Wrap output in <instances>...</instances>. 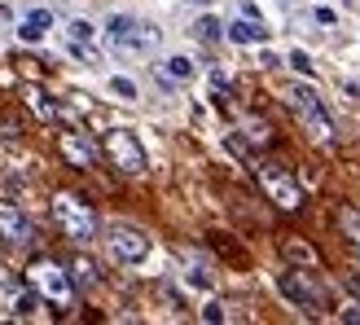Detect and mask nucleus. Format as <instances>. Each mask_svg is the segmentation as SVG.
<instances>
[{
  "label": "nucleus",
  "mask_w": 360,
  "mask_h": 325,
  "mask_svg": "<svg viewBox=\"0 0 360 325\" xmlns=\"http://www.w3.org/2000/svg\"><path fill=\"white\" fill-rule=\"evenodd\" d=\"M27 286L35 295H40L44 303H53L58 312H70L75 308V277L66 273V268L58 264V260H31V268H27Z\"/></svg>",
  "instance_id": "obj_1"
},
{
  "label": "nucleus",
  "mask_w": 360,
  "mask_h": 325,
  "mask_svg": "<svg viewBox=\"0 0 360 325\" xmlns=\"http://www.w3.org/2000/svg\"><path fill=\"white\" fill-rule=\"evenodd\" d=\"M105 40H110L115 53H132V58H146V53L158 49V27L150 23H141V18L132 13H115V18H105Z\"/></svg>",
  "instance_id": "obj_2"
},
{
  "label": "nucleus",
  "mask_w": 360,
  "mask_h": 325,
  "mask_svg": "<svg viewBox=\"0 0 360 325\" xmlns=\"http://www.w3.org/2000/svg\"><path fill=\"white\" fill-rule=\"evenodd\" d=\"M285 101H290L295 119L303 123V132H308L316 146H330V141H334V123H330L326 106H321V97L312 93V88L308 84H290V88H285Z\"/></svg>",
  "instance_id": "obj_3"
},
{
  "label": "nucleus",
  "mask_w": 360,
  "mask_h": 325,
  "mask_svg": "<svg viewBox=\"0 0 360 325\" xmlns=\"http://www.w3.org/2000/svg\"><path fill=\"white\" fill-rule=\"evenodd\" d=\"M53 220L70 242H93L97 238V211L79 193H58L53 198Z\"/></svg>",
  "instance_id": "obj_4"
},
{
  "label": "nucleus",
  "mask_w": 360,
  "mask_h": 325,
  "mask_svg": "<svg viewBox=\"0 0 360 325\" xmlns=\"http://www.w3.org/2000/svg\"><path fill=\"white\" fill-rule=\"evenodd\" d=\"M255 176H259V189L273 198L281 211H299L303 207V189H299V180L285 172V167H277V162H259Z\"/></svg>",
  "instance_id": "obj_5"
},
{
  "label": "nucleus",
  "mask_w": 360,
  "mask_h": 325,
  "mask_svg": "<svg viewBox=\"0 0 360 325\" xmlns=\"http://www.w3.org/2000/svg\"><path fill=\"white\" fill-rule=\"evenodd\" d=\"M101 154L110 158L119 172H128V176H141V172H146V150H141V141H136L128 128H110V132H105Z\"/></svg>",
  "instance_id": "obj_6"
},
{
  "label": "nucleus",
  "mask_w": 360,
  "mask_h": 325,
  "mask_svg": "<svg viewBox=\"0 0 360 325\" xmlns=\"http://www.w3.org/2000/svg\"><path fill=\"white\" fill-rule=\"evenodd\" d=\"M105 250H110L115 264H146L150 255V238L132 224H110L105 229Z\"/></svg>",
  "instance_id": "obj_7"
},
{
  "label": "nucleus",
  "mask_w": 360,
  "mask_h": 325,
  "mask_svg": "<svg viewBox=\"0 0 360 325\" xmlns=\"http://www.w3.org/2000/svg\"><path fill=\"white\" fill-rule=\"evenodd\" d=\"M0 242L13 246V250L35 246V224L27 220V211L18 203H0Z\"/></svg>",
  "instance_id": "obj_8"
},
{
  "label": "nucleus",
  "mask_w": 360,
  "mask_h": 325,
  "mask_svg": "<svg viewBox=\"0 0 360 325\" xmlns=\"http://www.w3.org/2000/svg\"><path fill=\"white\" fill-rule=\"evenodd\" d=\"M58 150H62V158L70 162V167H79V172H88L97 162V146H93V136H84V132H75V128H66V132H58Z\"/></svg>",
  "instance_id": "obj_9"
},
{
  "label": "nucleus",
  "mask_w": 360,
  "mask_h": 325,
  "mask_svg": "<svg viewBox=\"0 0 360 325\" xmlns=\"http://www.w3.org/2000/svg\"><path fill=\"white\" fill-rule=\"evenodd\" d=\"M277 291L295 303V308H321V291L303 277V273H281L277 277Z\"/></svg>",
  "instance_id": "obj_10"
},
{
  "label": "nucleus",
  "mask_w": 360,
  "mask_h": 325,
  "mask_svg": "<svg viewBox=\"0 0 360 325\" xmlns=\"http://www.w3.org/2000/svg\"><path fill=\"white\" fill-rule=\"evenodd\" d=\"M224 35H229L233 44H264V40H268V27L259 23V18H246V13H242L238 23L224 27Z\"/></svg>",
  "instance_id": "obj_11"
},
{
  "label": "nucleus",
  "mask_w": 360,
  "mask_h": 325,
  "mask_svg": "<svg viewBox=\"0 0 360 325\" xmlns=\"http://www.w3.org/2000/svg\"><path fill=\"white\" fill-rule=\"evenodd\" d=\"M49 27H53V13L49 9H35V13H27L22 23H18V40H22V44H40L44 35H49Z\"/></svg>",
  "instance_id": "obj_12"
},
{
  "label": "nucleus",
  "mask_w": 360,
  "mask_h": 325,
  "mask_svg": "<svg viewBox=\"0 0 360 325\" xmlns=\"http://www.w3.org/2000/svg\"><path fill=\"white\" fill-rule=\"evenodd\" d=\"M22 97H27V106H31V110H35V115H40L44 123H53V119H58V115H62V110H58V101H53V97L44 93V88H35V84L27 88V93H22Z\"/></svg>",
  "instance_id": "obj_13"
},
{
  "label": "nucleus",
  "mask_w": 360,
  "mask_h": 325,
  "mask_svg": "<svg viewBox=\"0 0 360 325\" xmlns=\"http://www.w3.org/2000/svg\"><path fill=\"white\" fill-rule=\"evenodd\" d=\"M193 58H185V53H172V58H163V66H158V75L167 79H193Z\"/></svg>",
  "instance_id": "obj_14"
},
{
  "label": "nucleus",
  "mask_w": 360,
  "mask_h": 325,
  "mask_svg": "<svg viewBox=\"0 0 360 325\" xmlns=\"http://www.w3.org/2000/svg\"><path fill=\"white\" fill-rule=\"evenodd\" d=\"M193 35H198L202 44H220V40H229V35H224V23H220V18H211V13H202V18L193 23Z\"/></svg>",
  "instance_id": "obj_15"
},
{
  "label": "nucleus",
  "mask_w": 360,
  "mask_h": 325,
  "mask_svg": "<svg viewBox=\"0 0 360 325\" xmlns=\"http://www.w3.org/2000/svg\"><path fill=\"white\" fill-rule=\"evenodd\" d=\"M70 277H75V286H97V264L75 255V260H70Z\"/></svg>",
  "instance_id": "obj_16"
},
{
  "label": "nucleus",
  "mask_w": 360,
  "mask_h": 325,
  "mask_svg": "<svg viewBox=\"0 0 360 325\" xmlns=\"http://www.w3.org/2000/svg\"><path fill=\"white\" fill-rule=\"evenodd\" d=\"M66 31H70V40H79V44H93L97 40V27L88 23V18H70Z\"/></svg>",
  "instance_id": "obj_17"
},
{
  "label": "nucleus",
  "mask_w": 360,
  "mask_h": 325,
  "mask_svg": "<svg viewBox=\"0 0 360 325\" xmlns=\"http://www.w3.org/2000/svg\"><path fill=\"white\" fill-rule=\"evenodd\" d=\"M110 93H115L119 101H136L141 88H136V79H128V75H115V79H110Z\"/></svg>",
  "instance_id": "obj_18"
},
{
  "label": "nucleus",
  "mask_w": 360,
  "mask_h": 325,
  "mask_svg": "<svg viewBox=\"0 0 360 325\" xmlns=\"http://www.w3.org/2000/svg\"><path fill=\"white\" fill-rule=\"evenodd\" d=\"M35 299H40L35 291H22V295H13V317H31V312H35Z\"/></svg>",
  "instance_id": "obj_19"
},
{
  "label": "nucleus",
  "mask_w": 360,
  "mask_h": 325,
  "mask_svg": "<svg viewBox=\"0 0 360 325\" xmlns=\"http://www.w3.org/2000/svg\"><path fill=\"white\" fill-rule=\"evenodd\" d=\"M285 62H290V66L299 70V75H312V70H316V66H312V58H308V53H303V49H295V53H290V58H285Z\"/></svg>",
  "instance_id": "obj_20"
},
{
  "label": "nucleus",
  "mask_w": 360,
  "mask_h": 325,
  "mask_svg": "<svg viewBox=\"0 0 360 325\" xmlns=\"http://www.w3.org/2000/svg\"><path fill=\"white\" fill-rule=\"evenodd\" d=\"M285 255H290V260H299V264H312L316 255H312V246H299V242H290V246H285Z\"/></svg>",
  "instance_id": "obj_21"
},
{
  "label": "nucleus",
  "mask_w": 360,
  "mask_h": 325,
  "mask_svg": "<svg viewBox=\"0 0 360 325\" xmlns=\"http://www.w3.org/2000/svg\"><path fill=\"white\" fill-rule=\"evenodd\" d=\"M224 317H229V312L220 308V303H207V308H202V321H211V325H215V321H224Z\"/></svg>",
  "instance_id": "obj_22"
},
{
  "label": "nucleus",
  "mask_w": 360,
  "mask_h": 325,
  "mask_svg": "<svg viewBox=\"0 0 360 325\" xmlns=\"http://www.w3.org/2000/svg\"><path fill=\"white\" fill-rule=\"evenodd\" d=\"M211 88H215V93H229V75H220V70H211Z\"/></svg>",
  "instance_id": "obj_23"
},
{
  "label": "nucleus",
  "mask_w": 360,
  "mask_h": 325,
  "mask_svg": "<svg viewBox=\"0 0 360 325\" xmlns=\"http://www.w3.org/2000/svg\"><path fill=\"white\" fill-rule=\"evenodd\" d=\"M185 5H193V9H207V5H211V0H185Z\"/></svg>",
  "instance_id": "obj_24"
}]
</instances>
